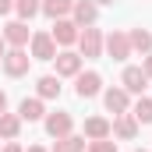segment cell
Returning a JSON list of instances; mask_svg holds the SVG:
<instances>
[{
    "mask_svg": "<svg viewBox=\"0 0 152 152\" xmlns=\"http://www.w3.org/2000/svg\"><path fill=\"white\" fill-rule=\"evenodd\" d=\"M0 113H7V92L0 88Z\"/></svg>",
    "mask_w": 152,
    "mask_h": 152,
    "instance_id": "obj_27",
    "label": "cell"
},
{
    "mask_svg": "<svg viewBox=\"0 0 152 152\" xmlns=\"http://www.w3.org/2000/svg\"><path fill=\"white\" fill-rule=\"evenodd\" d=\"M78 50H81L85 60H96V57L103 53V32L92 28V25H85V28L78 32Z\"/></svg>",
    "mask_w": 152,
    "mask_h": 152,
    "instance_id": "obj_2",
    "label": "cell"
},
{
    "mask_svg": "<svg viewBox=\"0 0 152 152\" xmlns=\"http://www.w3.org/2000/svg\"><path fill=\"white\" fill-rule=\"evenodd\" d=\"M0 64H4V71L11 78H21V75H28V67H32V53H25L21 46H11Z\"/></svg>",
    "mask_w": 152,
    "mask_h": 152,
    "instance_id": "obj_1",
    "label": "cell"
},
{
    "mask_svg": "<svg viewBox=\"0 0 152 152\" xmlns=\"http://www.w3.org/2000/svg\"><path fill=\"white\" fill-rule=\"evenodd\" d=\"M120 81H124L120 88H127V96H142L145 85H149V75H145L142 67H124V78H120Z\"/></svg>",
    "mask_w": 152,
    "mask_h": 152,
    "instance_id": "obj_9",
    "label": "cell"
},
{
    "mask_svg": "<svg viewBox=\"0 0 152 152\" xmlns=\"http://www.w3.org/2000/svg\"><path fill=\"white\" fill-rule=\"evenodd\" d=\"M75 92L81 96V99L99 96V92H103V78H99V71H78V75H75Z\"/></svg>",
    "mask_w": 152,
    "mask_h": 152,
    "instance_id": "obj_4",
    "label": "cell"
},
{
    "mask_svg": "<svg viewBox=\"0 0 152 152\" xmlns=\"http://www.w3.org/2000/svg\"><path fill=\"white\" fill-rule=\"evenodd\" d=\"M96 18H99V4H96V0H75V7H71V21H75L78 28L96 25Z\"/></svg>",
    "mask_w": 152,
    "mask_h": 152,
    "instance_id": "obj_6",
    "label": "cell"
},
{
    "mask_svg": "<svg viewBox=\"0 0 152 152\" xmlns=\"http://www.w3.org/2000/svg\"><path fill=\"white\" fill-rule=\"evenodd\" d=\"M28 39H32V32H28L25 21H7V25H4V42H7V46H21V50H25Z\"/></svg>",
    "mask_w": 152,
    "mask_h": 152,
    "instance_id": "obj_10",
    "label": "cell"
},
{
    "mask_svg": "<svg viewBox=\"0 0 152 152\" xmlns=\"http://www.w3.org/2000/svg\"><path fill=\"white\" fill-rule=\"evenodd\" d=\"M103 46H106V53L113 60H127L131 57V39H127V32H120V28H113L110 36H103Z\"/></svg>",
    "mask_w": 152,
    "mask_h": 152,
    "instance_id": "obj_5",
    "label": "cell"
},
{
    "mask_svg": "<svg viewBox=\"0 0 152 152\" xmlns=\"http://www.w3.org/2000/svg\"><path fill=\"white\" fill-rule=\"evenodd\" d=\"M36 92H39V99H57L60 96V78L57 75H42L36 81Z\"/></svg>",
    "mask_w": 152,
    "mask_h": 152,
    "instance_id": "obj_16",
    "label": "cell"
},
{
    "mask_svg": "<svg viewBox=\"0 0 152 152\" xmlns=\"http://www.w3.org/2000/svg\"><path fill=\"white\" fill-rule=\"evenodd\" d=\"M96 4H113V0H96Z\"/></svg>",
    "mask_w": 152,
    "mask_h": 152,
    "instance_id": "obj_30",
    "label": "cell"
},
{
    "mask_svg": "<svg viewBox=\"0 0 152 152\" xmlns=\"http://www.w3.org/2000/svg\"><path fill=\"white\" fill-rule=\"evenodd\" d=\"M134 120L138 124H152V99H145V96H138V103H134Z\"/></svg>",
    "mask_w": 152,
    "mask_h": 152,
    "instance_id": "obj_22",
    "label": "cell"
},
{
    "mask_svg": "<svg viewBox=\"0 0 152 152\" xmlns=\"http://www.w3.org/2000/svg\"><path fill=\"white\" fill-rule=\"evenodd\" d=\"M50 36H53V42H60V46H71V42H78V25L71 18H57Z\"/></svg>",
    "mask_w": 152,
    "mask_h": 152,
    "instance_id": "obj_11",
    "label": "cell"
},
{
    "mask_svg": "<svg viewBox=\"0 0 152 152\" xmlns=\"http://www.w3.org/2000/svg\"><path fill=\"white\" fill-rule=\"evenodd\" d=\"M88 152H117V142H110V138H99V142H88Z\"/></svg>",
    "mask_w": 152,
    "mask_h": 152,
    "instance_id": "obj_23",
    "label": "cell"
},
{
    "mask_svg": "<svg viewBox=\"0 0 152 152\" xmlns=\"http://www.w3.org/2000/svg\"><path fill=\"white\" fill-rule=\"evenodd\" d=\"M18 117L21 120H42L46 117V106H42V99H21V106H18Z\"/></svg>",
    "mask_w": 152,
    "mask_h": 152,
    "instance_id": "obj_15",
    "label": "cell"
},
{
    "mask_svg": "<svg viewBox=\"0 0 152 152\" xmlns=\"http://www.w3.org/2000/svg\"><path fill=\"white\" fill-rule=\"evenodd\" d=\"M4 152H25V149H21V145H18V142H14V138H11V142H7V145H4Z\"/></svg>",
    "mask_w": 152,
    "mask_h": 152,
    "instance_id": "obj_26",
    "label": "cell"
},
{
    "mask_svg": "<svg viewBox=\"0 0 152 152\" xmlns=\"http://www.w3.org/2000/svg\"><path fill=\"white\" fill-rule=\"evenodd\" d=\"M28 152H46V149H42V145H32V149H28Z\"/></svg>",
    "mask_w": 152,
    "mask_h": 152,
    "instance_id": "obj_29",
    "label": "cell"
},
{
    "mask_svg": "<svg viewBox=\"0 0 152 152\" xmlns=\"http://www.w3.org/2000/svg\"><path fill=\"white\" fill-rule=\"evenodd\" d=\"M21 131V117L18 113H0V138H18Z\"/></svg>",
    "mask_w": 152,
    "mask_h": 152,
    "instance_id": "obj_20",
    "label": "cell"
},
{
    "mask_svg": "<svg viewBox=\"0 0 152 152\" xmlns=\"http://www.w3.org/2000/svg\"><path fill=\"white\" fill-rule=\"evenodd\" d=\"M138 152H145V149H138Z\"/></svg>",
    "mask_w": 152,
    "mask_h": 152,
    "instance_id": "obj_31",
    "label": "cell"
},
{
    "mask_svg": "<svg viewBox=\"0 0 152 152\" xmlns=\"http://www.w3.org/2000/svg\"><path fill=\"white\" fill-rule=\"evenodd\" d=\"M4 53H7V42H4V36H0V60H4Z\"/></svg>",
    "mask_w": 152,
    "mask_h": 152,
    "instance_id": "obj_28",
    "label": "cell"
},
{
    "mask_svg": "<svg viewBox=\"0 0 152 152\" xmlns=\"http://www.w3.org/2000/svg\"><path fill=\"white\" fill-rule=\"evenodd\" d=\"M42 124H46V134H50V138H67V134H71V127H75V120H71L67 110L46 113V117H42Z\"/></svg>",
    "mask_w": 152,
    "mask_h": 152,
    "instance_id": "obj_3",
    "label": "cell"
},
{
    "mask_svg": "<svg viewBox=\"0 0 152 152\" xmlns=\"http://www.w3.org/2000/svg\"><path fill=\"white\" fill-rule=\"evenodd\" d=\"M39 11H42V0H14V14H18L21 21H28V18H36Z\"/></svg>",
    "mask_w": 152,
    "mask_h": 152,
    "instance_id": "obj_21",
    "label": "cell"
},
{
    "mask_svg": "<svg viewBox=\"0 0 152 152\" xmlns=\"http://www.w3.org/2000/svg\"><path fill=\"white\" fill-rule=\"evenodd\" d=\"M71 7H75V0H42V14L46 18H67L71 14Z\"/></svg>",
    "mask_w": 152,
    "mask_h": 152,
    "instance_id": "obj_17",
    "label": "cell"
},
{
    "mask_svg": "<svg viewBox=\"0 0 152 152\" xmlns=\"http://www.w3.org/2000/svg\"><path fill=\"white\" fill-rule=\"evenodd\" d=\"M103 103H106L110 113H127V106H131L127 88H106V92H103Z\"/></svg>",
    "mask_w": 152,
    "mask_h": 152,
    "instance_id": "obj_13",
    "label": "cell"
},
{
    "mask_svg": "<svg viewBox=\"0 0 152 152\" xmlns=\"http://www.w3.org/2000/svg\"><path fill=\"white\" fill-rule=\"evenodd\" d=\"M127 39H131V50H138L142 57L152 53V32L149 28H134V32H127Z\"/></svg>",
    "mask_w": 152,
    "mask_h": 152,
    "instance_id": "obj_18",
    "label": "cell"
},
{
    "mask_svg": "<svg viewBox=\"0 0 152 152\" xmlns=\"http://www.w3.org/2000/svg\"><path fill=\"white\" fill-rule=\"evenodd\" d=\"M85 134H67V138H57L53 152H85Z\"/></svg>",
    "mask_w": 152,
    "mask_h": 152,
    "instance_id": "obj_19",
    "label": "cell"
},
{
    "mask_svg": "<svg viewBox=\"0 0 152 152\" xmlns=\"http://www.w3.org/2000/svg\"><path fill=\"white\" fill-rule=\"evenodd\" d=\"M53 64H57V78H75L78 71H81V53L60 50V53L53 57Z\"/></svg>",
    "mask_w": 152,
    "mask_h": 152,
    "instance_id": "obj_8",
    "label": "cell"
},
{
    "mask_svg": "<svg viewBox=\"0 0 152 152\" xmlns=\"http://www.w3.org/2000/svg\"><path fill=\"white\" fill-rule=\"evenodd\" d=\"M32 60H53L57 57V42L50 32H32Z\"/></svg>",
    "mask_w": 152,
    "mask_h": 152,
    "instance_id": "obj_7",
    "label": "cell"
},
{
    "mask_svg": "<svg viewBox=\"0 0 152 152\" xmlns=\"http://www.w3.org/2000/svg\"><path fill=\"white\" fill-rule=\"evenodd\" d=\"M110 134L124 138V142H131V138L138 134V120H134V113H117V120L110 124Z\"/></svg>",
    "mask_w": 152,
    "mask_h": 152,
    "instance_id": "obj_12",
    "label": "cell"
},
{
    "mask_svg": "<svg viewBox=\"0 0 152 152\" xmlns=\"http://www.w3.org/2000/svg\"><path fill=\"white\" fill-rule=\"evenodd\" d=\"M142 71L152 78V53H145V60H142Z\"/></svg>",
    "mask_w": 152,
    "mask_h": 152,
    "instance_id": "obj_24",
    "label": "cell"
},
{
    "mask_svg": "<svg viewBox=\"0 0 152 152\" xmlns=\"http://www.w3.org/2000/svg\"><path fill=\"white\" fill-rule=\"evenodd\" d=\"M85 138H88V142L110 138V120H106V117H88V120H85Z\"/></svg>",
    "mask_w": 152,
    "mask_h": 152,
    "instance_id": "obj_14",
    "label": "cell"
},
{
    "mask_svg": "<svg viewBox=\"0 0 152 152\" xmlns=\"http://www.w3.org/2000/svg\"><path fill=\"white\" fill-rule=\"evenodd\" d=\"M14 11V0H0V14H11Z\"/></svg>",
    "mask_w": 152,
    "mask_h": 152,
    "instance_id": "obj_25",
    "label": "cell"
}]
</instances>
